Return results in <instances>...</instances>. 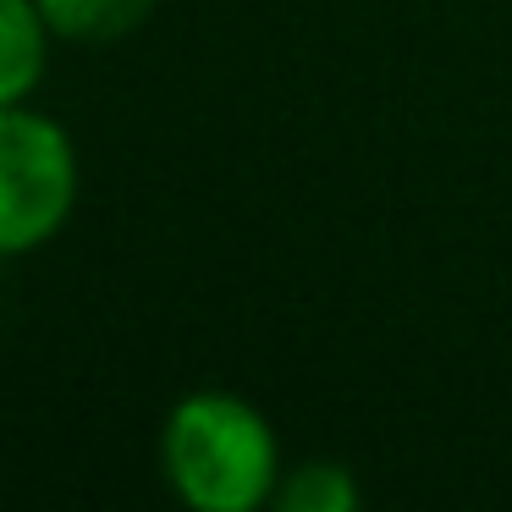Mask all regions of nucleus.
<instances>
[{
  "label": "nucleus",
  "mask_w": 512,
  "mask_h": 512,
  "mask_svg": "<svg viewBox=\"0 0 512 512\" xmlns=\"http://www.w3.org/2000/svg\"><path fill=\"white\" fill-rule=\"evenodd\" d=\"M160 463L193 512H254L276 501L281 452L276 430L254 402L232 391H193L166 413Z\"/></svg>",
  "instance_id": "f257e3e1"
},
{
  "label": "nucleus",
  "mask_w": 512,
  "mask_h": 512,
  "mask_svg": "<svg viewBox=\"0 0 512 512\" xmlns=\"http://www.w3.org/2000/svg\"><path fill=\"white\" fill-rule=\"evenodd\" d=\"M78 204V149L67 127L28 105H0V259L34 254Z\"/></svg>",
  "instance_id": "f03ea898"
},
{
  "label": "nucleus",
  "mask_w": 512,
  "mask_h": 512,
  "mask_svg": "<svg viewBox=\"0 0 512 512\" xmlns=\"http://www.w3.org/2000/svg\"><path fill=\"white\" fill-rule=\"evenodd\" d=\"M50 39L39 0H0V105H28L45 78Z\"/></svg>",
  "instance_id": "7ed1b4c3"
},
{
  "label": "nucleus",
  "mask_w": 512,
  "mask_h": 512,
  "mask_svg": "<svg viewBox=\"0 0 512 512\" xmlns=\"http://www.w3.org/2000/svg\"><path fill=\"white\" fill-rule=\"evenodd\" d=\"M39 17L72 45H116L155 17V0H39Z\"/></svg>",
  "instance_id": "20e7f679"
},
{
  "label": "nucleus",
  "mask_w": 512,
  "mask_h": 512,
  "mask_svg": "<svg viewBox=\"0 0 512 512\" xmlns=\"http://www.w3.org/2000/svg\"><path fill=\"white\" fill-rule=\"evenodd\" d=\"M276 507H287V512H353L358 479L342 463H303L276 485Z\"/></svg>",
  "instance_id": "39448f33"
}]
</instances>
